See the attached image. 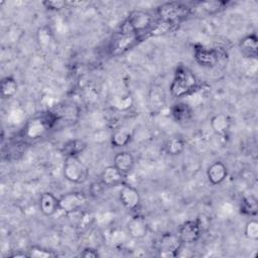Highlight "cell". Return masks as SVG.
I'll return each instance as SVG.
<instances>
[{"mask_svg":"<svg viewBox=\"0 0 258 258\" xmlns=\"http://www.w3.org/2000/svg\"><path fill=\"white\" fill-rule=\"evenodd\" d=\"M199 88L200 83L196 75L188 68L179 64L169 86L170 94L174 98H182L195 93Z\"/></svg>","mask_w":258,"mask_h":258,"instance_id":"obj_1","label":"cell"},{"mask_svg":"<svg viewBox=\"0 0 258 258\" xmlns=\"http://www.w3.org/2000/svg\"><path fill=\"white\" fill-rule=\"evenodd\" d=\"M152 16L142 10H134L129 13L126 20L120 26V34H139L148 31L153 25Z\"/></svg>","mask_w":258,"mask_h":258,"instance_id":"obj_2","label":"cell"},{"mask_svg":"<svg viewBox=\"0 0 258 258\" xmlns=\"http://www.w3.org/2000/svg\"><path fill=\"white\" fill-rule=\"evenodd\" d=\"M63 177L72 183H84L90 174L89 167L79 156H67L62 166Z\"/></svg>","mask_w":258,"mask_h":258,"instance_id":"obj_3","label":"cell"},{"mask_svg":"<svg viewBox=\"0 0 258 258\" xmlns=\"http://www.w3.org/2000/svg\"><path fill=\"white\" fill-rule=\"evenodd\" d=\"M156 12L159 21L175 25L190 14V8L180 2H166L160 5Z\"/></svg>","mask_w":258,"mask_h":258,"instance_id":"obj_4","label":"cell"},{"mask_svg":"<svg viewBox=\"0 0 258 258\" xmlns=\"http://www.w3.org/2000/svg\"><path fill=\"white\" fill-rule=\"evenodd\" d=\"M227 56L224 49L220 47L196 46L194 57L196 61L205 68H214Z\"/></svg>","mask_w":258,"mask_h":258,"instance_id":"obj_5","label":"cell"},{"mask_svg":"<svg viewBox=\"0 0 258 258\" xmlns=\"http://www.w3.org/2000/svg\"><path fill=\"white\" fill-rule=\"evenodd\" d=\"M182 243L177 234L165 233L162 234L158 241V255L164 258H174L178 256Z\"/></svg>","mask_w":258,"mask_h":258,"instance_id":"obj_6","label":"cell"},{"mask_svg":"<svg viewBox=\"0 0 258 258\" xmlns=\"http://www.w3.org/2000/svg\"><path fill=\"white\" fill-rule=\"evenodd\" d=\"M203 223L200 218L187 220L183 222L178 228V237L182 244L196 243L202 236Z\"/></svg>","mask_w":258,"mask_h":258,"instance_id":"obj_7","label":"cell"},{"mask_svg":"<svg viewBox=\"0 0 258 258\" xmlns=\"http://www.w3.org/2000/svg\"><path fill=\"white\" fill-rule=\"evenodd\" d=\"M59 199V210L64 214H74L80 211L87 203V196L82 191H71Z\"/></svg>","mask_w":258,"mask_h":258,"instance_id":"obj_8","label":"cell"},{"mask_svg":"<svg viewBox=\"0 0 258 258\" xmlns=\"http://www.w3.org/2000/svg\"><path fill=\"white\" fill-rule=\"evenodd\" d=\"M119 201L126 210L135 211L140 206L141 198L136 187L124 182L122 185H120Z\"/></svg>","mask_w":258,"mask_h":258,"instance_id":"obj_9","label":"cell"},{"mask_svg":"<svg viewBox=\"0 0 258 258\" xmlns=\"http://www.w3.org/2000/svg\"><path fill=\"white\" fill-rule=\"evenodd\" d=\"M38 209L45 217H52L59 211V199L49 191L42 192L38 200Z\"/></svg>","mask_w":258,"mask_h":258,"instance_id":"obj_10","label":"cell"},{"mask_svg":"<svg viewBox=\"0 0 258 258\" xmlns=\"http://www.w3.org/2000/svg\"><path fill=\"white\" fill-rule=\"evenodd\" d=\"M124 177L125 175L112 164V165L106 166L102 170L100 174V181L104 186L114 187V186L122 185L125 182Z\"/></svg>","mask_w":258,"mask_h":258,"instance_id":"obj_11","label":"cell"},{"mask_svg":"<svg viewBox=\"0 0 258 258\" xmlns=\"http://www.w3.org/2000/svg\"><path fill=\"white\" fill-rule=\"evenodd\" d=\"M207 178L213 185L223 183L228 176V167L222 161H214L207 168Z\"/></svg>","mask_w":258,"mask_h":258,"instance_id":"obj_12","label":"cell"},{"mask_svg":"<svg viewBox=\"0 0 258 258\" xmlns=\"http://www.w3.org/2000/svg\"><path fill=\"white\" fill-rule=\"evenodd\" d=\"M127 234L129 237L135 240L144 238L148 232V226L145 219L142 216H134L131 218L126 225Z\"/></svg>","mask_w":258,"mask_h":258,"instance_id":"obj_13","label":"cell"},{"mask_svg":"<svg viewBox=\"0 0 258 258\" xmlns=\"http://www.w3.org/2000/svg\"><path fill=\"white\" fill-rule=\"evenodd\" d=\"M239 49L244 56L256 59L258 55L257 35L255 33H251L241 38L239 41Z\"/></svg>","mask_w":258,"mask_h":258,"instance_id":"obj_14","label":"cell"},{"mask_svg":"<svg viewBox=\"0 0 258 258\" xmlns=\"http://www.w3.org/2000/svg\"><path fill=\"white\" fill-rule=\"evenodd\" d=\"M135 164V158L129 151H119L113 157V165L124 175L129 173Z\"/></svg>","mask_w":258,"mask_h":258,"instance_id":"obj_15","label":"cell"},{"mask_svg":"<svg viewBox=\"0 0 258 258\" xmlns=\"http://www.w3.org/2000/svg\"><path fill=\"white\" fill-rule=\"evenodd\" d=\"M170 115L177 123L184 124L192 119L194 111L187 103L177 102L170 107Z\"/></svg>","mask_w":258,"mask_h":258,"instance_id":"obj_16","label":"cell"},{"mask_svg":"<svg viewBox=\"0 0 258 258\" xmlns=\"http://www.w3.org/2000/svg\"><path fill=\"white\" fill-rule=\"evenodd\" d=\"M211 128L218 135H225L231 127V118L224 113L214 115L210 120Z\"/></svg>","mask_w":258,"mask_h":258,"instance_id":"obj_17","label":"cell"},{"mask_svg":"<svg viewBox=\"0 0 258 258\" xmlns=\"http://www.w3.org/2000/svg\"><path fill=\"white\" fill-rule=\"evenodd\" d=\"M185 148V142L180 137H169L165 140L163 144V150L167 155L170 156H176L181 154L184 151Z\"/></svg>","mask_w":258,"mask_h":258,"instance_id":"obj_18","label":"cell"},{"mask_svg":"<svg viewBox=\"0 0 258 258\" xmlns=\"http://www.w3.org/2000/svg\"><path fill=\"white\" fill-rule=\"evenodd\" d=\"M18 90L17 81L10 76H7L1 80L0 94L3 99H10L14 97Z\"/></svg>","mask_w":258,"mask_h":258,"instance_id":"obj_19","label":"cell"},{"mask_svg":"<svg viewBox=\"0 0 258 258\" xmlns=\"http://www.w3.org/2000/svg\"><path fill=\"white\" fill-rule=\"evenodd\" d=\"M87 148V143L82 139H72L62 146V153L67 156H79Z\"/></svg>","mask_w":258,"mask_h":258,"instance_id":"obj_20","label":"cell"},{"mask_svg":"<svg viewBox=\"0 0 258 258\" xmlns=\"http://www.w3.org/2000/svg\"><path fill=\"white\" fill-rule=\"evenodd\" d=\"M131 140L132 134L126 129H118L114 131L110 137V142L113 147H124L128 145Z\"/></svg>","mask_w":258,"mask_h":258,"instance_id":"obj_21","label":"cell"},{"mask_svg":"<svg viewBox=\"0 0 258 258\" xmlns=\"http://www.w3.org/2000/svg\"><path fill=\"white\" fill-rule=\"evenodd\" d=\"M229 3V1H201L198 3V8H201L206 14L212 15L223 11Z\"/></svg>","mask_w":258,"mask_h":258,"instance_id":"obj_22","label":"cell"},{"mask_svg":"<svg viewBox=\"0 0 258 258\" xmlns=\"http://www.w3.org/2000/svg\"><path fill=\"white\" fill-rule=\"evenodd\" d=\"M240 211L242 214L250 217H254L257 215L258 211V204H257V199L256 197L250 195L243 197L241 200V205H240Z\"/></svg>","mask_w":258,"mask_h":258,"instance_id":"obj_23","label":"cell"},{"mask_svg":"<svg viewBox=\"0 0 258 258\" xmlns=\"http://www.w3.org/2000/svg\"><path fill=\"white\" fill-rule=\"evenodd\" d=\"M36 39L39 46L46 48L53 40L52 30L48 26H40L36 31Z\"/></svg>","mask_w":258,"mask_h":258,"instance_id":"obj_24","label":"cell"},{"mask_svg":"<svg viewBox=\"0 0 258 258\" xmlns=\"http://www.w3.org/2000/svg\"><path fill=\"white\" fill-rule=\"evenodd\" d=\"M244 235L249 240H258V222L256 219H251L246 223L244 228Z\"/></svg>","mask_w":258,"mask_h":258,"instance_id":"obj_25","label":"cell"},{"mask_svg":"<svg viewBox=\"0 0 258 258\" xmlns=\"http://www.w3.org/2000/svg\"><path fill=\"white\" fill-rule=\"evenodd\" d=\"M27 253H28V257H33V258H50V257L56 256V254L53 251L47 250L38 246L30 247Z\"/></svg>","mask_w":258,"mask_h":258,"instance_id":"obj_26","label":"cell"},{"mask_svg":"<svg viewBox=\"0 0 258 258\" xmlns=\"http://www.w3.org/2000/svg\"><path fill=\"white\" fill-rule=\"evenodd\" d=\"M41 4L45 9L50 11H59L67 6V2L62 0H44Z\"/></svg>","mask_w":258,"mask_h":258,"instance_id":"obj_27","label":"cell"},{"mask_svg":"<svg viewBox=\"0 0 258 258\" xmlns=\"http://www.w3.org/2000/svg\"><path fill=\"white\" fill-rule=\"evenodd\" d=\"M80 256L85 257V258H97V257L100 256V254L97 251V249L87 247V248L83 249V251L80 253Z\"/></svg>","mask_w":258,"mask_h":258,"instance_id":"obj_28","label":"cell"},{"mask_svg":"<svg viewBox=\"0 0 258 258\" xmlns=\"http://www.w3.org/2000/svg\"><path fill=\"white\" fill-rule=\"evenodd\" d=\"M132 103H133V100H132V98L130 96L123 97V98H121V101L119 102V105H121L119 108L123 109V110L128 109V108H130L132 106Z\"/></svg>","mask_w":258,"mask_h":258,"instance_id":"obj_29","label":"cell"}]
</instances>
